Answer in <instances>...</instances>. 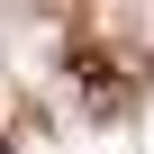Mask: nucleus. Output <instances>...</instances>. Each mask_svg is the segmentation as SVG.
Listing matches in <instances>:
<instances>
[{
    "label": "nucleus",
    "instance_id": "f03ea898",
    "mask_svg": "<svg viewBox=\"0 0 154 154\" xmlns=\"http://www.w3.org/2000/svg\"><path fill=\"white\" fill-rule=\"evenodd\" d=\"M0 154H9V136H0Z\"/></svg>",
    "mask_w": 154,
    "mask_h": 154
},
{
    "label": "nucleus",
    "instance_id": "f257e3e1",
    "mask_svg": "<svg viewBox=\"0 0 154 154\" xmlns=\"http://www.w3.org/2000/svg\"><path fill=\"white\" fill-rule=\"evenodd\" d=\"M72 100H82V118H118L127 109V72H118V54H100V45H72Z\"/></svg>",
    "mask_w": 154,
    "mask_h": 154
}]
</instances>
